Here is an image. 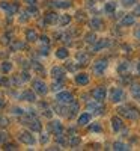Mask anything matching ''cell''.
I'll use <instances>...</instances> for the list:
<instances>
[{
  "label": "cell",
  "instance_id": "obj_22",
  "mask_svg": "<svg viewBox=\"0 0 140 151\" xmlns=\"http://www.w3.org/2000/svg\"><path fill=\"white\" fill-rule=\"evenodd\" d=\"M20 97H21V100H24V101H30V103H33L36 100V95L32 91H24Z\"/></svg>",
  "mask_w": 140,
  "mask_h": 151
},
{
  "label": "cell",
  "instance_id": "obj_15",
  "mask_svg": "<svg viewBox=\"0 0 140 151\" xmlns=\"http://www.w3.org/2000/svg\"><path fill=\"white\" fill-rule=\"evenodd\" d=\"M51 77L54 80H63L65 79V70L62 67H53L51 68Z\"/></svg>",
  "mask_w": 140,
  "mask_h": 151
},
{
  "label": "cell",
  "instance_id": "obj_17",
  "mask_svg": "<svg viewBox=\"0 0 140 151\" xmlns=\"http://www.w3.org/2000/svg\"><path fill=\"white\" fill-rule=\"evenodd\" d=\"M75 60L79 62V65H87V62H89V55L84 53V52H79L77 55H75Z\"/></svg>",
  "mask_w": 140,
  "mask_h": 151
},
{
  "label": "cell",
  "instance_id": "obj_7",
  "mask_svg": "<svg viewBox=\"0 0 140 151\" xmlns=\"http://www.w3.org/2000/svg\"><path fill=\"white\" fill-rule=\"evenodd\" d=\"M32 88H33V91H35L36 94H39V95H45V94L48 92L47 83H45L44 80H41V79H35V80L32 82Z\"/></svg>",
  "mask_w": 140,
  "mask_h": 151
},
{
  "label": "cell",
  "instance_id": "obj_14",
  "mask_svg": "<svg viewBox=\"0 0 140 151\" xmlns=\"http://www.w3.org/2000/svg\"><path fill=\"white\" fill-rule=\"evenodd\" d=\"M89 27H91L94 32L95 30H101L104 27V21L101 20V18H98V17H94L91 21H89Z\"/></svg>",
  "mask_w": 140,
  "mask_h": 151
},
{
  "label": "cell",
  "instance_id": "obj_18",
  "mask_svg": "<svg viewBox=\"0 0 140 151\" xmlns=\"http://www.w3.org/2000/svg\"><path fill=\"white\" fill-rule=\"evenodd\" d=\"M121 24H122V26H133V24H136V17L133 14H126L121 20Z\"/></svg>",
  "mask_w": 140,
  "mask_h": 151
},
{
  "label": "cell",
  "instance_id": "obj_45",
  "mask_svg": "<svg viewBox=\"0 0 140 151\" xmlns=\"http://www.w3.org/2000/svg\"><path fill=\"white\" fill-rule=\"evenodd\" d=\"M5 139H6V134L0 132V144H2V142H5Z\"/></svg>",
  "mask_w": 140,
  "mask_h": 151
},
{
  "label": "cell",
  "instance_id": "obj_26",
  "mask_svg": "<svg viewBox=\"0 0 140 151\" xmlns=\"http://www.w3.org/2000/svg\"><path fill=\"white\" fill-rule=\"evenodd\" d=\"M113 150H116V151H126V150H130V145H126L125 142H121V141H116L113 144Z\"/></svg>",
  "mask_w": 140,
  "mask_h": 151
},
{
  "label": "cell",
  "instance_id": "obj_12",
  "mask_svg": "<svg viewBox=\"0 0 140 151\" xmlns=\"http://www.w3.org/2000/svg\"><path fill=\"white\" fill-rule=\"evenodd\" d=\"M110 124H111V129H113V132H121L122 129H124V121L121 119V116H111V119H110Z\"/></svg>",
  "mask_w": 140,
  "mask_h": 151
},
{
  "label": "cell",
  "instance_id": "obj_37",
  "mask_svg": "<svg viewBox=\"0 0 140 151\" xmlns=\"http://www.w3.org/2000/svg\"><path fill=\"white\" fill-rule=\"evenodd\" d=\"M134 38L137 41H140V24H136V27H134Z\"/></svg>",
  "mask_w": 140,
  "mask_h": 151
},
{
  "label": "cell",
  "instance_id": "obj_47",
  "mask_svg": "<svg viewBox=\"0 0 140 151\" xmlns=\"http://www.w3.org/2000/svg\"><path fill=\"white\" fill-rule=\"evenodd\" d=\"M139 74H140V62H139Z\"/></svg>",
  "mask_w": 140,
  "mask_h": 151
},
{
  "label": "cell",
  "instance_id": "obj_36",
  "mask_svg": "<svg viewBox=\"0 0 140 151\" xmlns=\"http://www.w3.org/2000/svg\"><path fill=\"white\" fill-rule=\"evenodd\" d=\"M6 125H9V119L6 116L0 115V127H6Z\"/></svg>",
  "mask_w": 140,
  "mask_h": 151
},
{
  "label": "cell",
  "instance_id": "obj_25",
  "mask_svg": "<svg viewBox=\"0 0 140 151\" xmlns=\"http://www.w3.org/2000/svg\"><path fill=\"white\" fill-rule=\"evenodd\" d=\"M68 55H69V52H68V48H65V47H60V48L56 50V58L57 59H66Z\"/></svg>",
  "mask_w": 140,
  "mask_h": 151
},
{
  "label": "cell",
  "instance_id": "obj_21",
  "mask_svg": "<svg viewBox=\"0 0 140 151\" xmlns=\"http://www.w3.org/2000/svg\"><path fill=\"white\" fill-rule=\"evenodd\" d=\"M80 144H81V137H80V136L72 134V136H69V137H68V145H69V147H72V148H74V147H79Z\"/></svg>",
  "mask_w": 140,
  "mask_h": 151
},
{
  "label": "cell",
  "instance_id": "obj_44",
  "mask_svg": "<svg viewBox=\"0 0 140 151\" xmlns=\"http://www.w3.org/2000/svg\"><path fill=\"white\" fill-rule=\"evenodd\" d=\"M15 148H17V147H15L14 144H6V145H5V150H15Z\"/></svg>",
  "mask_w": 140,
  "mask_h": 151
},
{
  "label": "cell",
  "instance_id": "obj_31",
  "mask_svg": "<svg viewBox=\"0 0 140 151\" xmlns=\"http://www.w3.org/2000/svg\"><path fill=\"white\" fill-rule=\"evenodd\" d=\"M0 68H2V71H3L5 74H8V73L12 71V64H11V62H3V64L0 65Z\"/></svg>",
  "mask_w": 140,
  "mask_h": 151
},
{
  "label": "cell",
  "instance_id": "obj_40",
  "mask_svg": "<svg viewBox=\"0 0 140 151\" xmlns=\"http://www.w3.org/2000/svg\"><path fill=\"white\" fill-rule=\"evenodd\" d=\"M0 85H5V86H8V85H9V80H8L6 77H0Z\"/></svg>",
  "mask_w": 140,
  "mask_h": 151
},
{
  "label": "cell",
  "instance_id": "obj_34",
  "mask_svg": "<svg viewBox=\"0 0 140 151\" xmlns=\"http://www.w3.org/2000/svg\"><path fill=\"white\" fill-rule=\"evenodd\" d=\"M122 6H125V8H131V6H134L136 3H137V0H122Z\"/></svg>",
  "mask_w": 140,
  "mask_h": 151
},
{
  "label": "cell",
  "instance_id": "obj_3",
  "mask_svg": "<svg viewBox=\"0 0 140 151\" xmlns=\"http://www.w3.org/2000/svg\"><path fill=\"white\" fill-rule=\"evenodd\" d=\"M86 109L91 115H101L104 112V106H103V101H96V100H92V101H87L86 104Z\"/></svg>",
  "mask_w": 140,
  "mask_h": 151
},
{
  "label": "cell",
  "instance_id": "obj_35",
  "mask_svg": "<svg viewBox=\"0 0 140 151\" xmlns=\"http://www.w3.org/2000/svg\"><path fill=\"white\" fill-rule=\"evenodd\" d=\"M54 6H56V8H62V9H65V8H69V6H71V3H69V2H56V3H54Z\"/></svg>",
  "mask_w": 140,
  "mask_h": 151
},
{
  "label": "cell",
  "instance_id": "obj_1",
  "mask_svg": "<svg viewBox=\"0 0 140 151\" xmlns=\"http://www.w3.org/2000/svg\"><path fill=\"white\" fill-rule=\"evenodd\" d=\"M118 113L121 116H125L128 118L130 121H136L140 118V110L131 104H124V106H119L118 107Z\"/></svg>",
  "mask_w": 140,
  "mask_h": 151
},
{
  "label": "cell",
  "instance_id": "obj_6",
  "mask_svg": "<svg viewBox=\"0 0 140 151\" xmlns=\"http://www.w3.org/2000/svg\"><path fill=\"white\" fill-rule=\"evenodd\" d=\"M124 100H125V91L121 89V88H113L110 92V101L118 104V103H122Z\"/></svg>",
  "mask_w": 140,
  "mask_h": 151
},
{
  "label": "cell",
  "instance_id": "obj_9",
  "mask_svg": "<svg viewBox=\"0 0 140 151\" xmlns=\"http://www.w3.org/2000/svg\"><path fill=\"white\" fill-rule=\"evenodd\" d=\"M18 141L23 142V144H26V145H35L36 144V139L32 136L30 132H26V130H23L18 133Z\"/></svg>",
  "mask_w": 140,
  "mask_h": 151
},
{
  "label": "cell",
  "instance_id": "obj_24",
  "mask_svg": "<svg viewBox=\"0 0 140 151\" xmlns=\"http://www.w3.org/2000/svg\"><path fill=\"white\" fill-rule=\"evenodd\" d=\"M26 40H27L29 42H35V41L38 40V33H36L35 29H27V32H26Z\"/></svg>",
  "mask_w": 140,
  "mask_h": 151
},
{
  "label": "cell",
  "instance_id": "obj_29",
  "mask_svg": "<svg viewBox=\"0 0 140 151\" xmlns=\"http://www.w3.org/2000/svg\"><path fill=\"white\" fill-rule=\"evenodd\" d=\"M91 124V122H89ZM89 132H92V133H101L103 132V125H101L99 122H92L91 125H89Z\"/></svg>",
  "mask_w": 140,
  "mask_h": 151
},
{
  "label": "cell",
  "instance_id": "obj_13",
  "mask_svg": "<svg viewBox=\"0 0 140 151\" xmlns=\"http://www.w3.org/2000/svg\"><path fill=\"white\" fill-rule=\"evenodd\" d=\"M92 119V115L89 112H84V113H80L79 118H77V124L80 125V127H84V125H87L89 122H91Z\"/></svg>",
  "mask_w": 140,
  "mask_h": 151
},
{
  "label": "cell",
  "instance_id": "obj_42",
  "mask_svg": "<svg viewBox=\"0 0 140 151\" xmlns=\"http://www.w3.org/2000/svg\"><path fill=\"white\" fill-rule=\"evenodd\" d=\"M41 142H42V144H47V142H48V134H47V133H44V134H42Z\"/></svg>",
  "mask_w": 140,
  "mask_h": 151
},
{
  "label": "cell",
  "instance_id": "obj_39",
  "mask_svg": "<svg viewBox=\"0 0 140 151\" xmlns=\"http://www.w3.org/2000/svg\"><path fill=\"white\" fill-rule=\"evenodd\" d=\"M23 47H24L23 42H15L14 45H12V50H18V48H23Z\"/></svg>",
  "mask_w": 140,
  "mask_h": 151
},
{
  "label": "cell",
  "instance_id": "obj_8",
  "mask_svg": "<svg viewBox=\"0 0 140 151\" xmlns=\"http://www.w3.org/2000/svg\"><path fill=\"white\" fill-rule=\"evenodd\" d=\"M91 95H92L94 100H96V101H104L106 97H107V89L104 86H96L95 89H92Z\"/></svg>",
  "mask_w": 140,
  "mask_h": 151
},
{
  "label": "cell",
  "instance_id": "obj_43",
  "mask_svg": "<svg viewBox=\"0 0 140 151\" xmlns=\"http://www.w3.org/2000/svg\"><path fill=\"white\" fill-rule=\"evenodd\" d=\"M29 6H36V0H24Z\"/></svg>",
  "mask_w": 140,
  "mask_h": 151
},
{
  "label": "cell",
  "instance_id": "obj_30",
  "mask_svg": "<svg viewBox=\"0 0 140 151\" xmlns=\"http://www.w3.org/2000/svg\"><path fill=\"white\" fill-rule=\"evenodd\" d=\"M84 41H86L87 44H95V42H96V35H95V32L92 30V32L86 33V35H84Z\"/></svg>",
  "mask_w": 140,
  "mask_h": 151
},
{
  "label": "cell",
  "instance_id": "obj_41",
  "mask_svg": "<svg viewBox=\"0 0 140 151\" xmlns=\"http://www.w3.org/2000/svg\"><path fill=\"white\" fill-rule=\"evenodd\" d=\"M14 113H17V115H23L24 110H23L21 107H14Z\"/></svg>",
  "mask_w": 140,
  "mask_h": 151
},
{
  "label": "cell",
  "instance_id": "obj_38",
  "mask_svg": "<svg viewBox=\"0 0 140 151\" xmlns=\"http://www.w3.org/2000/svg\"><path fill=\"white\" fill-rule=\"evenodd\" d=\"M134 17H140V5H134V12H133Z\"/></svg>",
  "mask_w": 140,
  "mask_h": 151
},
{
  "label": "cell",
  "instance_id": "obj_16",
  "mask_svg": "<svg viewBox=\"0 0 140 151\" xmlns=\"http://www.w3.org/2000/svg\"><path fill=\"white\" fill-rule=\"evenodd\" d=\"M0 8H2L3 11H6L8 15H14L15 12H17V6L15 5H11V3H6V2L0 3Z\"/></svg>",
  "mask_w": 140,
  "mask_h": 151
},
{
  "label": "cell",
  "instance_id": "obj_4",
  "mask_svg": "<svg viewBox=\"0 0 140 151\" xmlns=\"http://www.w3.org/2000/svg\"><path fill=\"white\" fill-rule=\"evenodd\" d=\"M23 122L26 124L32 132H41V129H42V125H41L39 119H38L35 115H29L27 118H24V119H23Z\"/></svg>",
  "mask_w": 140,
  "mask_h": 151
},
{
  "label": "cell",
  "instance_id": "obj_19",
  "mask_svg": "<svg viewBox=\"0 0 140 151\" xmlns=\"http://www.w3.org/2000/svg\"><path fill=\"white\" fill-rule=\"evenodd\" d=\"M130 92H131L133 98L140 100V83H131V86H130Z\"/></svg>",
  "mask_w": 140,
  "mask_h": 151
},
{
  "label": "cell",
  "instance_id": "obj_28",
  "mask_svg": "<svg viewBox=\"0 0 140 151\" xmlns=\"http://www.w3.org/2000/svg\"><path fill=\"white\" fill-rule=\"evenodd\" d=\"M130 71V64L128 62H121V64L118 65V73L122 76V74H126Z\"/></svg>",
  "mask_w": 140,
  "mask_h": 151
},
{
  "label": "cell",
  "instance_id": "obj_33",
  "mask_svg": "<svg viewBox=\"0 0 140 151\" xmlns=\"http://www.w3.org/2000/svg\"><path fill=\"white\" fill-rule=\"evenodd\" d=\"M62 88H63V80H56V82L53 83L51 89H53V91H60Z\"/></svg>",
  "mask_w": 140,
  "mask_h": 151
},
{
  "label": "cell",
  "instance_id": "obj_23",
  "mask_svg": "<svg viewBox=\"0 0 140 151\" xmlns=\"http://www.w3.org/2000/svg\"><path fill=\"white\" fill-rule=\"evenodd\" d=\"M59 21V15L56 14V12H50V14L45 15V23L47 24H56Z\"/></svg>",
  "mask_w": 140,
  "mask_h": 151
},
{
  "label": "cell",
  "instance_id": "obj_2",
  "mask_svg": "<svg viewBox=\"0 0 140 151\" xmlns=\"http://www.w3.org/2000/svg\"><path fill=\"white\" fill-rule=\"evenodd\" d=\"M107 67H109V60L106 59V58H99V59H96L95 62H94V65H92V71H94V74L95 76H103L104 74V71L107 70Z\"/></svg>",
  "mask_w": 140,
  "mask_h": 151
},
{
  "label": "cell",
  "instance_id": "obj_20",
  "mask_svg": "<svg viewBox=\"0 0 140 151\" xmlns=\"http://www.w3.org/2000/svg\"><path fill=\"white\" fill-rule=\"evenodd\" d=\"M116 8H118V3L113 2V0H110V2H107V3L104 5V12L110 15V14H113V12L116 11Z\"/></svg>",
  "mask_w": 140,
  "mask_h": 151
},
{
  "label": "cell",
  "instance_id": "obj_5",
  "mask_svg": "<svg viewBox=\"0 0 140 151\" xmlns=\"http://www.w3.org/2000/svg\"><path fill=\"white\" fill-rule=\"evenodd\" d=\"M74 100H75L74 94L69 92V91H60V92L56 94V101L59 104H69V103L74 101Z\"/></svg>",
  "mask_w": 140,
  "mask_h": 151
},
{
  "label": "cell",
  "instance_id": "obj_10",
  "mask_svg": "<svg viewBox=\"0 0 140 151\" xmlns=\"http://www.w3.org/2000/svg\"><path fill=\"white\" fill-rule=\"evenodd\" d=\"M47 127H48V132H50V133H53L54 136L63 133V125H62L60 121H50Z\"/></svg>",
  "mask_w": 140,
  "mask_h": 151
},
{
  "label": "cell",
  "instance_id": "obj_27",
  "mask_svg": "<svg viewBox=\"0 0 140 151\" xmlns=\"http://www.w3.org/2000/svg\"><path fill=\"white\" fill-rule=\"evenodd\" d=\"M98 41V40H96ZM96 45L94 47V52H99L101 48H104V47H109L110 45V41L109 40H101V41H98V42H95Z\"/></svg>",
  "mask_w": 140,
  "mask_h": 151
},
{
  "label": "cell",
  "instance_id": "obj_46",
  "mask_svg": "<svg viewBox=\"0 0 140 151\" xmlns=\"http://www.w3.org/2000/svg\"><path fill=\"white\" fill-rule=\"evenodd\" d=\"M3 107H5V100L0 98V109H3Z\"/></svg>",
  "mask_w": 140,
  "mask_h": 151
},
{
  "label": "cell",
  "instance_id": "obj_32",
  "mask_svg": "<svg viewBox=\"0 0 140 151\" xmlns=\"http://www.w3.org/2000/svg\"><path fill=\"white\" fill-rule=\"evenodd\" d=\"M69 21H71V17H69V15H62L57 23H60V26H66Z\"/></svg>",
  "mask_w": 140,
  "mask_h": 151
},
{
  "label": "cell",
  "instance_id": "obj_11",
  "mask_svg": "<svg viewBox=\"0 0 140 151\" xmlns=\"http://www.w3.org/2000/svg\"><path fill=\"white\" fill-rule=\"evenodd\" d=\"M89 74H86V73H77L75 74V77H74V82L77 83L79 86H86V85H89Z\"/></svg>",
  "mask_w": 140,
  "mask_h": 151
}]
</instances>
